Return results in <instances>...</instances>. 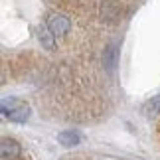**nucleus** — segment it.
<instances>
[{
    "label": "nucleus",
    "mask_w": 160,
    "mask_h": 160,
    "mask_svg": "<svg viewBox=\"0 0 160 160\" xmlns=\"http://www.w3.org/2000/svg\"><path fill=\"white\" fill-rule=\"evenodd\" d=\"M38 40H40V44H42V48H46L48 52H55L58 50V44H55V36H53V32L48 26H38Z\"/></svg>",
    "instance_id": "6"
},
{
    "label": "nucleus",
    "mask_w": 160,
    "mask_h": 160,
    "mask_svg": "<svg viewBox=\"0 0 160 160\" xmlns=\"http://www.w3.org/2000/svg\"><path fill=\"white\" fill-rule=\"evenodd\" d=\"M58 142L61 146H67V148H71V146H77L81 142V134L77 131H63L58 134Z\"/></svg>",
    "instance_id": "7"
},
{
    "label": "nucleus",
    "mask_w": 160,
    "mask_h": 160,
    "mask_svg": "<svg viewBox=\"0 0 160 160\" xmlns=\"http://www.w3.org/2000/svg\"><path fill=\"white\" fill-rule=\"evenodd\" d=\"M89 2H93V0H89Z\"/></svg>",
    "instance_id": "9"
},
{
    "label": "nucleus",
    "mask_w": 160,
    "mask_h": 160,
    "mask_svg": "<svg viewBox=\"0 0 160 160\" xmlns=\"http://www.w3.org/2000/svg\"><path fill=\"white\" fill-rule=\"evenodd\" d=\"M144 113L148 115V117H154L160 113V93L156 97H152V99L146 103V107H144Z\"/></svg>",
    "instance_id": "8"
},
{
    "label": "nucleus",
    "mask_w": 160,
    "mask_h": 160,
    "mask_svg": "<svg viewBox=\"0 0 160 160\" xmlns=\"http://www.w3.org/2000/svg\"><path fill=\"white\" fill-rule=\"evenodd\" d=\"M0 111L12 122H26L28 117H30V105L20 101V99H16V97H4L2 105H0Z\"/></svg>",
    "instance_id": "1"
},
{
    "label": "nucleus",
    "mask_w": 160,
    "mask_h": 160,
    "mask_svg": "<svg viewBox=\"0 0 160 160\" xmlns=\"http://www.w3.org/2000/svg\"><path fill=\"white\" fill-rule=\"evenodd\" d=\"M97 16L105 24H117L122 18V6L119 2H113V0H103L97 8Z\"/></svg>",
    "instance_id": "3"
},
{
    "label": "nucleus",
    "mask_w": 160,
    "mask_h": 160,
    "mask_svg": "<svg viewBox=\"0 0 160 160\" xmlns=\"http://www.w3.org/2000/svg\"><path fill=\"white\" fill-rule=\"evenodd\" d=\"M0 154L2 160H18L22 156V146L10 137H2L0 140Z\"/></svg>",
    "instance_id": "5"
},
{
    "label": "nucleus",
    "mask_w": 160,
    "mask_h": 160,
    "mask_svg": "<svg viewBox=\"0 0 160 160\" xmlns=\"http://www.w3.org/2000/svg\"><path fill=\"white\" fill-rule=\"evenodd\" d=\"M119 52H121V46L117 40H111L105 44V50H103V67H105L107 73H115L117 65H119Z\"/></svg>",
    "instance_id": "4"
},
{
    "label": "nucleus",
    "mask_w": 160,
    "mask_h": 160,
    "mask_svg": "<svg viewBox=\"0 0 160 160\" xmlns=\"http://www.w3.org/2000/svg\"><path fill=\"white\" fill-rule=\"evenodd\" d=\"M46 26L52 30L58 40H65L73 30L71 18L67 14H63V12H52V14H48V24Z\"/></svg>",
    "instance_id": "2"
}]
</instances>
